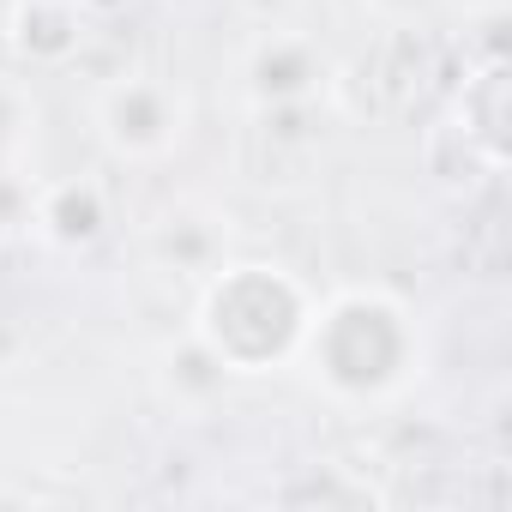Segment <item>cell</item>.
Listing matches in <instances>:
<instances>
[{
  "label": "cell",
  "instance_id": "4",
  "mask_svg": "<svg viewBox=\"0 0 512 512\" xmlns=\"http://www.w3.org/2000/svg\"><path fill=\"white\" fill-rule=\"evenodd\" d=\"M308 79H320V61H314V49L296 43V37H266L260 55H253V91L272 97V103L302 97Z\"/></svg>",
  "mask_w": 512,
  "mask_h": 512
},
{
  "label": "cell",
  "instance_id": "5",
  "mask_svg": "<svg viewBox=\"0 0 512 512\" xmlns=\"http://www.w3.org/2000/svg\"><path fill=\"white\" fill-rule=\"evenodd\" d=\"M37 223H43L61 247H85V241L103 235V193H97L91 181H67V187H55V193L43 199Z\"/></svg>",
  "mask_w": 512,
  "mask_h": 512
},
{
  "label": "cell",
  "instance_id": "1",
  "mask_svg": "<svg viewBox=\"0 0 512 512\" xmlns=\"http://www.w3.org/2000/svg\"><path fill=\"white\" fill-rule=\"evenodd\" d=\"M302 326H308L302 296L272 266H235L205 296V350L235 374H260V368L284 362L296 350Z\"/></svg>",
  "mask_w": 512,
  "mask_h": 512
},
{
  "label": "cell",
  "instance_id": "3",
  "mask_svg": "<svg viewBox=\"0 0 512 512\" xmlns=\"http://www.w3.org/2000/svg\"><path fill=\"white\" fill-rule=\"evenodd\" d=\"M103 133L121 157H163L181 139V97L151 79H127L103 97Z\"/></svg>",
  "mask_w": 512,
  "mask_h": 512
},
{
  "label": "cell",
  "instance_id": "2",
  "mask_svg": "<svg viewBox=\"0 0 512 512\" xmlns=\"http://www.w3.org/2000/svg\"><path fill=\"white\" fill-rule=\"evenodd\" d=\"M314 362H320V380L332 392L386 398L404 380V362H410L404 314L380 296H344L314 332Z\"/></svg>",
  "mask_w": 512,
  "mask_h": 512
}]
</instances>
